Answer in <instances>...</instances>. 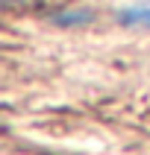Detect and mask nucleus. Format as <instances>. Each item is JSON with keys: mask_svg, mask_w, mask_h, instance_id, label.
<instances>
[{"mask_svg": "<svg viewBox=\"0 0 150 155\" xmlns=\"http://www.w3.org/2000/svg\"><path fill=\"white\" fill-rule=\"evenodd\" d=\"M18 3H33V0H3V6H18Z\"/></svg>", "mask_w": 150, "mask_h": 155, "instance_id": "7ed1b4c3", "label": "nucleus"}, {"mask_svg": "<svg viewBox=\"0 0 150 155\" xmlns=\"http://www.w3.org/2000/svg\"><path fill=\"white\" fill-rule=\"evenodd\" d=\"M115 21L124 29H150V0H138L115 12Z\"/></svg>", "mask_w": 150, "mask_h": 155, "instance_id": "f257e3e1", "label": "nucleus"}, {"mask_svg": "<svg viewBox=\"0 0 150 155\" xmlns=\"http://www.w3.org/2000/svg\"><path fill=\"white\" fill-rule=\"evenodd\" d=\"M91 21H94L91 9H59L50 15V24L62 29H79V26H88Z\"/></svg>", "mask_w": 150, "mask_h": 155, "instance_id": "f03ea898", "label": "nucleus"}]
</instances>
